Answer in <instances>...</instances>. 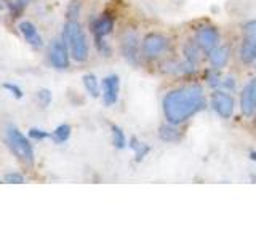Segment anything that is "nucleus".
I'll return each mask as SVG.
<instances>
[{
    "label": "nucleus",
    "instance_id": "1",
    "mask_svg": "<svg viewBox=\"0 0 256 240\" xmlns=\"http://www.w3.org/2000/svg\"><path fill=\"white\" fill-rule=\"evenodd\" d=\"M206 106L205 93L202 86L189 85L173 90L164 98V112L168 122L180 125L188 118L204 110Z\"/></svg>",
    "mask_w": 256,
    "mask_h": 240
},
{
    "label": "nucleus",
    "instance_id": "2",
    "mask_svg": "<svg viewBox=\"0 0 256 240\" xmlns=\"http://www.w3.org/2000/svg\"><path fill=\"white\" fill-rule=\"evenodd\" d=\"M62 36H64V40H66V44L70 48L72 58L78 62L86 61L90 50H88L86 37L84 34L82 28H80V24L77 21H68L66 26H64Z\"/></svg>",
    "mask_w": 256,
    "mask_h": 240
},
{
    "label": "nucleus",
    "instance_id": "3",
    "mask_svg": "<svg viewBox=\"0 0 256 240\" xmlns=\"http://www.w3.org/2000/svg\"><path fill=\"white\" fill-rule=\"evenodd\" d=\"M6 142L21 162L28 165L34 164V149H32L30 142L26 140V136H24L16 126L6 128Z\"/></svg>",
    "mask_w": 256,
    "mask_h": 240
},
{
    "label": "nucleus",
    "instance_id": "4",
    "mask_svg": "<svg viewBox=\"0 0 256 240\" xmlns=\"http://www.w3.org/2000/svg\"><path fill=\"white\" fill-rule=\"evenodd\" d=\"M240 58L244 62H252L256 60V20L246 22L244 28V44L240 46Z\"/></svg>",
    "mask_w": 256,
    "mask_h": 240
},
{
    "label": "nucleus",
    "instance_id": "5",
    "mask_svg": "<svg viewBox=\"0 0 256 240\" xmlns=\"http://www.w3.org/2000/svg\"><path fill=\"white\" fill-rule=\"evenodd\" d=\"M168 45H170V42L162 34H149L144 37L142 53L146 58H157L168 50Z\"/></svg>",
    "mask_w": 256,
    "mask_h": 240
},
{
    "label": "nucleus",
    "instance_id": "6",
    "mask_svg": "<svg viewBox=\"0 0 256 240\" xmlns=\"http://www.w3.org/2000/svg\"><path fill=\"white\" fill-rule=\"evenodd\" d=\"M220 42V32L216 30L213 26H205L200 28L196 34V44L202 48L205 53H210L218 46Z\"/></svg>",
    "mask_w": 256,
    "mask_h": 240
},
{
    "label": "nucleus",
    "instance_id": "7",
    "mask_svg": "<svg viewBox=\"0 0 256 240\" xmlns=\"http://www.w3.org/2000/svg\"><path fill=\"white\" fill-rule=\"evenodd\" d=\"M212 106L221 118H230L234 112V98L229 93L216 92L212 96Z\"/></svg>",
    "mask_w": 256,
    "mask_h": 240
},
{
    "label": "nucleus",
    "instance_id": "8",
    "mask_svg": "<svg viewBox=\"0 0 256 240\" xmlns=\"http://www.w3.org/2000/svg\"><path fill=\"white\" fill-rule=\"evenodd\" d=\"M50 61L56 69L69 68V52L62 40H54L50 46Z\"/></svg>",
    "mask_w": 256,
    "mask_h": 240
},
{
    "label": "nucleus",
    "instance_id": "9",
    "mask_svg": "<svg viewBox=\"0 0 256 240\" xmlns=\"http://www.w3.org/2000/svg\"><path fill=\"white\" fill-rule=\"evenodd\" d=\"M240 106H242V112L250 117L256 112V78H252L248 82L242 92V100H240Z\"/></svg>",
    "mask_w": 256,
    "mask_h": 240
},
{
    "label": "nucleus",
    "instance_id": "10",
    "mask_svg": "<svg viewBox=\"0 0 256 240\" xmlns=\"http://www.w3.org/2000/svg\"><path fill=\"white\" fill-rule=\"evenodd\" d=\"M120 80L117 76H108L102 80V100L106 106H114L118 100Z\"/></svg>",
    "mask_w": 256,
    "mask_h": 240
},
{
    "label": "nucleus",
    "instance_id": "11",
    "mask_svg": "<svg viewBox=\"0 0 256 240\" xmlns=\"http://www.w3.org/2000/svg\"><path fill=\"white\" fill-rule=\"evenodd\" d=\"M122 52L130 62H138V36L134 32L128 30L122 37Z\"/></svg>",
    "mask_w": 256,
    "mask_h": 240
},
{
    "label": "nucleus",
    "instance_id": "12",
    "mask_svg": "<svg viewBox=\"0 0 256 240\" xmlns=\"http://www.w3.org/2000/svg\"><path fill=\"white\" fill-rule=\"evenodd\" d=\"M20 32L22 34L24 40L30 45V46H34V48H40L44 45V40H42V36L38 34V30L37 28L34 26V22H30V21H21L20 22Z\"/></svg>",
    "mask_w": 256,
    "mask_h": 240
},
{
    "label": "nucleus",
    "instance_id": "13",
    "mask_svg": "<svg viewBox=\"0 0 256 240\" xmlns=\"http://www.w3.org/2000/svg\"><path fill=\"white\" fill-rule=\"evenodd\" d=\"M114 29V20L109 14H102L98 20H94L92 24V30L94 34V38H104L109 36Z\"/></svg>",
    "mask_w": 256,
    "mask_h": 240
},
{
    "label": "nucleus",
    "instance_id": "14",
    "mask_svg": "<svg viewBox=\"0 0 256 240\" xmlns=\"http://www.w3.org/2000/svg\"><path fill=\"white\" fill-rule=\"evenodd\" d=\"M229 56H230V50L228 45H221V46H216L214 50L210 52V62L212 66L216 69H221L228 64L229 61Z\"/></svg>",
    "mask_w": 256,
    "mask_h": 240
},
{
    "label": "nucleus",
    "instance_id": "15",
    "mask_svg": "<svg viewBox=\"0 0 256 240\" xmlns=\"http://www.w3.org/2000/svg\"><path fill=\"white\" fill-rule=\"evenodd\" d=\"M158 134H160V138L166 142H178L181 140V132L172 122H168V124L160 126Z\"/></svg>",
    "mask_w": 256,
    "mask_h": 240
},
{
    "label": "nucleus",
    "instance_id": "16",
    "mask_svg": "<svg viewBox=\"0 0 256 240\" xmlns=\"http://www.w3.org/2000/svg\"><path fill=\"white\" fill-rule=\"evenodd\" d=\"M200 48L197 44H188L186 46H184V53H186V58H188V61H189V64L192 68H197L198 66V62H200V60H202V56H200Z\"/></svg>",
    "mask_w": 256,
    "mask_h": 240
},
{
    "label": "nucleus",
    "instance_id": "17",
    "mask_svg": "<svg viewBox=\"0 0 256 240\" xmlns=\"http://www.w3.org/2000/svg\"><path fill=\"white\" fill-rule=\"evenodd\" d=\"M69 136H70V125L68 124H61L54 128V132L52 133L50 138L56 142V144H62V142H66L69 140Z\"/></svg>",
    "mask_w": 256,
    "mask_h": 240
},
{
    "label": "nucleus",
    "instance_id": "18",
    "mask_svg": "<svg viewBox=\"0 0 256 240\" xmlns=\"http://www.w3.org/2000/svg\"><path fill=\"white\" fill-rule=\"evenodd\" d=\"M130 148L133 149L134 157H136V160H138V162H141V160L148 156V152L150 150V148L148 146V144L138 141V138H132V141H130Z\"/></svg>",
    "mask_w": 256,
    "mask_h": 240
},
{
    "label": "nucleus",
    "instance_id": "19",
    "mask_svg": "<svg viewBox=\"0 0 256 240\" xmlns=\"http://www.w3.org/2000/svg\"><path fill=\"white\" fill-rule=\"evenodd\" d=\"M84 85L86 88V92L90 93V96L93 98H98L100 96V84H98V78L93 74H85L84 76Z\"/></svg>",
    "mask_w": 256,
    "mask_h": 240
},
{
    "label": "nucleus",
    "instance_id": "20",
    "mask_svg": "<svg viewBox=\"0 0 256 240\" xmlns=\"http://www.w3.org/2000/svg\"><path fill=\"white\" fill-rule=\"evenodd\" d=\"M110 130H112V144H114L117 149H124L126 144V138H125V133L122 132V128L117 125H112Z\"/></svg>",
    "mask_w": 256,
    "mask_h": 240
},
{
    "label": "nucleus",
    "instance_id": "21",
    "mask_svg": "<svg viewBox=\"0 0 256 240\" xmlns=\"http://www.w3.org/2000/svg\"><path fill=\"white\" fill-rule=\"evenodd\" d=\"M78 13H80V2H78V0H74V2H70V4H69L68 12H66L69 21H76V18L78 16Z\"/></svg>",
    "mask_w": 256,
    "mask_h": 240
},
{
    "label": "nucleus",
    "instance_id": "22",
    "mask_svg": "<svg viewBox=\"0 0 256 240\" xmlns=\"http://www.w3.org/2000/svg\"><path fill=\"white\" fill-rule=\"evenodd\" d=\"M29 136L32 140H36V141H44L46 138H50L52 133H48L45 130H40V128H30L29 130Z\"/></svg>",
    "mask_w": 256,
    "mask_h": 240
},
{
    "label": "nucleus",
    "instance_id": "23",
    "mask_svg": "<svg viewBox=\"0 0 256 240\" xmlns=\"http://www.w3.org/2000/svg\"><path fill=\"white\" fill-rule=\"evenodd\" d=\"M37 98H38L40 104H42L44 108H46L48 104L52 102V92H50V90H46V88H44V90H38Z\"/></svg>",
    "mask_w": 256,
    "mask_h": 240
},
{
    "label": "nucleus",
    "instance_id": "24",
    "mask_svg": "<svg viewBox=\"0 0 256 240\" xmlns=\"http://www.w3.org/2000/svg\"><path fill=\"white\" fill-rule=\"evenodd\" d=\"M4 88L6 92H10V94L12 96H14L16 100H21L22 96H24V93H22V90L18 86V85H14V84H4Z\"/></svg>",
    "mask_w": 256,
    "mask_h": 240
},
{
    "label": "nucleus",
    "instance_id": "25",
    "mask_svg": "<svg viewBox=\"0 0 256 240\" xmlns=\"http://www.w3.org/2000/svg\"><path fill=\"white\" fill-rule=\"evenodd\" d=\"M5 182L8 184H22L24 182V176L20 173H8L5 174Z\"/></svg>",
    "mask_w": 256,
    "mask_h": 240
},
{
    "label": "nucleus",
    "instance_id": "26",
    "mask_svg": "<svg viewBox=\"0 0 256 240\" xmlns=\"http://www.w3.org/2000/svg\"><path fill=\"white\" fill-rule=\"evenodd\" d=\"M252 158H253V160H256V152H252Z\"/></svg>",
    "mask_w": 256,
    "mask_h": 240
},
{
    "label": "nucleus",
    "instance_id": "27",
    "mask_svg": "<svg viewBox=\"0 0 256 240\" xmlns=\"http://www.w3.org/2000/svg\"><path fill=\"white\" fill-rule=\"evenodd\" d=\"M2 8H4V5H2V2H0V10H2Z\"/></svg>",
    "mask_w": 256,
    "mask_h": 240
}]
</instances>
